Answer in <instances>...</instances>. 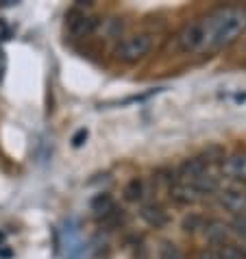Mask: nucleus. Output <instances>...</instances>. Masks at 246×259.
I'll return each mask as SVG.
<instances>
[{
	"mask_svg": "<svg viewBox=\"0 0 246 259\" xmlns=\"http://www.w3.org/2000/svg\"><path fill=\"white\" fill-rule=\"evenodd\" d=\"M140 215L148 222L150 227H155V229H161V227L168 225V213L163 211V207H159V205H155V203L144 205L142 211H140Z\"/></svg>",
	"mask_w": 246,
	"mask_h": 259,
	"instance_id": "9d476101",
	"label": "nucleus"
},
{
	"mask_svg": "<svg viewBox=\"0 0 246 259\" xmlns=\"http://www.w3.org/2000/svg\"><path fill=\"white\" fill-rule=\"evenodd\" d=\"M125 198L131 200V203H137V200L144 198V181H142V179L135 177V179L129 181V185L125 188Z\"/></svg>",
	"mask_w": 246,
	"mask_h": 259,
	"instance_id": "4468645a",
	"label": "nucleus"
},
{
	"mask_svg": "<svg viewBox=\"0 0 246 259\" xmlns=\"http://www.w3.org/2000/svg\"><path fill=\"white\" fill-rule=\"evenodd\" d=\"M218 203L233 215H246V190L235 185L218 190Z\"/></svg>",
	"mask_w": 246,
	"mask_h": 259,
	"instance_id": "39448f33",
	"label": "nucleus"
},
{
	"mask_svg": "<svg viewBox=\"0 0 246 259\" xmlns=\"http://www.w3.org/2000/svg\"><path fill=\"white\" fill-rule=\"evenodd\" d=\"M198 259H220V255H218V253H214V250H202Z\"/></svg>",
	"mask_w": 246,
	"mask_h": 259,
	"instance_id": "aec40b11",
	"label": "nucleus"
},
{
	"mask_svg": "<svg viewBox=\"0 0 246 259\" xmlns=\"http://www.w3.org/2000/svg\"><path fill=\"white\" fill-rule=\"evenodd\" d=\"M205 41H207V22H205V18L196 20V22H192V24H187L179 35V46H181L183 53H194V50H198L200 46H205Z\"/></svg>",
	"mask_w": 246,
	"mask_h": 259,
	"instance_id": "20e7f679",
	"label": "nucleus"
},
{
	"mask_svg": "<svg viewBox=\"0 0 246 259\" xmlns=\"http://www.w3.org/2000/svg\"><path fill=\"white\" fill-rule=\"evenodd\" d=\"M220 259H246V250H242L235 244H224L220 246Z\"/></svg>",
	"mask_w": 246,
	"mask_h": 259,
	"instance_id": "dca6fc26",
	"label": "nucleus"
},
{
	"mask_svg": "<svg viewBox=\"0 0 246 259\" xmlns=\"http://www.w3.org/2000/svg\"><path fill=\"white\" fill-rule=\"evenodd\" d=\"M207 170H209V165L205 163L202 157H192V159H185L183 163H181V168H179V181L192 183V181H196L200 175H205Z\"/></svg>",
	"mask_w": 246,
	"mask_h": 259,
	"instance_id": "0eeeda50",
	"label": "nucleus"
},
{
	"mask_svg": "<svg viewBox=\"0 0 246 259\" xmlns=\"http://www.w3.org/2000/svg\"><path fill=\"white\" fill-rule=\"evenodd\" d=\"M205 235L207 240L212 244H220V246H224V244H229V227L224 225V222L220 220H212V222H205Z\"/></svg>",
	"mask_w": 246,
	"mask_h": 259,
	"instance_id": "1a4fd4ad",
	"label": "nucleus"
},
{
	"mask_svg": "<svg viewBox=\"0 0 246 259\" xmlns=\"http://www.w3.org/2000/svg\"><path fill=\"white\" fill-rule=\"evenodd\" d=\"M207 22V41L205 46L209 50H220L229 46L231 41L246 28V9L242 7H227L209 13L205 18Z\"/></svg>",
	"mask_w": 246,
	"mask_h": 259,
	"instance_id": "f257e3e1",
	"label": "nucleus"
},
{
	"mask_svg": "<svg viewBox=\"0 0 246 259\" xmlns=\"http://www.w3.org/2000/svg\"><path fill=\"white\" fill-rule=\"evenodd\" d=\"M202 159H205V163H224V159H227V153H224V148L220 146V144H209V146L205 148V153L200 155Z\"/></svg>",
	"mask_w": 246,
	"mask_h": 259,
	"instance_id": "ddd939ff",
	"label": "nucleus"
},
{
	"mask_svg": "<svg viewBox=\"0 0 246 259\" xmlns=\"http://www.w3.org/2000/svg\"><path fill=\"white\" fill-rule=\"evenodd\" d=\"M159 259H183V255H181V250H179L177 244L163 242L161 246H159Z\"/></svg>",
	"mask_w": 246,
	"mask_h": 259,
	"instance_id": "f3484780",
	"label": "nucleus"
},
{
	"mask_svg": "<svg viewBox=\"0 0 246 259\" xmlns=\"http://www.w3.org/2000/svg\"><path fill=\"white\" fill-rule=\"evenodd\" d=\"M170 198L177 200L181 205H194L196 200L200 198V194L192 188V185H187L183 181H177L170 185Z\"/></svg>",
	"mask_w": 246,
	"mask_h": 259,
	"instance_id": "6e6552de",
	"label": "nucleus"
},
{
	"mask_svg": "<svg viewBox=\"0 0 246 259\" xmlns=\"http://www.w3.org/2000/svg\"><path fill=\"white\" fill-rule=\"evenodd\" d=\"M135 259H148V253H146V248H144V246H140V250H137Z\"/></svg>",
	"mask_w": 246,
	"mask_h": 259,
	"instance_id": "412c9836",
	"label": "nucleus"
},
{
	"mask_svg": "<svg viewBox=\"0 0 246 259\" xmlns=\"http://www.w3.org/2000/svg\"><path fill=\"white\" fill-rule=\"evenodd\" d=\"M96 24H98V20L90 16V13H85L83 9H78V7L70 9L66 16V26L72 37H88V35L96 31Z\"/></svg>",
	"mask_w": 246,
	"mask_h": 259,
	"instance_id": "7ed1b4c3",
	"label": "nucleus"
},
{
	"mask_svg": "<svg viewBox=\"0 0 246 259\" xmlns=\"http://www.w3.org/2000/svg\"><path fill=\"white\" fill-rule=\"evenodd\" d=\"M113 209H115V203H113V198L109 196V194H98V196L92 200V211H94L96 218L105 220Z\"/></svg>",
	"mask_w": 246,
	"mask_h": 259,
	"instance_id": "f8f14e48",
	"label": "nucleus"
},
{
	"mask_svg": "<svg viewBox=\"0 0 246 259\" xmlns=\"http://www.w3.org/2000/svg\"><path fill=\"white\" fill-rule=\"evenodd\" d=\"M88 128H78V131L74 133V138H72V146L74 148H78V146H83L85 144V140H88Z\"/></svg>",
	"mask_w": 246,
	"mask_h": 259,
	"instance_id": "6ab92c4d",
	"label": "nucleus"
},
{
	"mask_svg": "<svg viewBox=\"0 0 246 259\" xmlns=\"http://www.w3.org/2000/svg\"><path fill=\"white\" fill-rule=\"evenodd\" d=\"M222 170L229 179H235V181L246 179V153L244 150H235V153L227 155V159L222 163Z\"/></svg>",
	"mask_w": 246,
	"mask_h": 259,
	"instance_id": "423d86ee",
	"label": "nucleus"
},
{
	"mask_svg": "<svg viewBox=\"0 0 246 259\" xmlns=\"http://www.w3.org/2000/svg\"><path fill=\"white\" fill-rule=\"evenodd\" d=\"M187 185H192L194 190H196L200 196H205V194H212V192H218L220 190V181H218V177L212 175V172H205V175H200L196 181H192V183H187Z\"/></svg>",
	"mask_w": 246,
	"mask_h": 259,
	"instance_id": "9b49d317",
	"label": "nucleus"
},
{
	"mask_svg": "<svg viewBox=\"0 0 246 259\" xmlns=\"http://www.w3.org/2000/svg\"><path fill=\"white\" fill-rule=\"evenodd\" d=\"M233 231L242 237V240H246V215H235L233 220Z\"/></svg>",
	"mask_w": 246,
	"mask_h": 259,
	"instance_id": "a211bd4d",
	"label": "nucleus"
},
{
	"mask_svg": "<svg viewBox=\"0 0 246 259\" xmlns=\"http://www.w3.org/2000/svg\"><path fill=\"white\" fill-rule=\"evenodd\" d=\"M200 229H205V218H202V215L190 213V215H187V218L183 220V231L196 233V231H200Z\"/></svg>",
	"mask_w": 246,
	"mask_h": 259,
	"instance_id": "2eb2a0df",
	"label": "nucleus"
},
{
	"mask_svg": "<svg viewBox=\"0 0 246 259\" xmlns=\"http://www.w3.org/2000/svg\"><path fill=\"white\" fill-rule=\"evenodd\" d=\"M150 46H153V35L150 33H135L129 35L120 41V46L115 48V57L125 63H135L140 61L142 57L148 55Z\"/></svg>",
	"mask_w": 246,
	"mask_h": 259,
	"instance_id": "f03ea898",
	"label": "nucleus"
}]
</instances>
